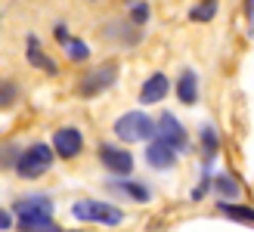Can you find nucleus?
Listing matches in <instances>:
<instances>
[{
    "instance_id": "1",
    "label": "nucleus",
    "mask_w": 254,
    "mask_h": 232,
    "mask_svg": "<svg viewBox=\"0 0 254 232\" xmlns=\"http://www.w3.org/2000/svg\"><path fill=\"white\" fill-rule=\"evenodd\" d=\"M112 130H115V136L121 139V143H139V139H155V121L149 118L146 112H124L121 118L112 124Z\"/></svg>"
},
{
    "instance_id": "2",
    "label": "nucleus",
    "mask_w": 254,
    "mask_h": 232,
    "mask_svg": "<svg viewBox=\"0 0 254 232\" xmlns=\"http://www.w3.org/2000/svg\"><path fill=\"white\" fill-rule=\"evenodd\" d=\"M115 81H118V62L109 59V62H103V65L84 71L74 90H78L81 99H93V96H99V93H106L109 87H115Z\"/></svg>"
},
{
    "instance_id": "3",
    "label": "nucleus",
    "mask_w": 254,
    "mask_h": 232,
    "mask_svg": "<svg viewBox=\"0 0 254 232\" xmlns=\"http://www.w3.org/2000/svg\"><path fill=\"white\" fill-rule=\"evenodd\" d=\"M71 214L74 220H84V223H103V226H118L124 223V211L115 208V204H106V201H96V198H81L71 204Z\"/></svg>"
},
{
    "instance_id": "4",
    "label": "nucleus",
    "mask_w": 254,
    "mask_h": 232,
    "mask_svg": "<svg viewBox=\"0 0 254 232\" xmlns=\"http://www.w3.org/2000/svg\"><path fill=\"white\" fill-rule=\"evenodd\" d=\"M53 146H47V143H31L28 149H25L19 155V161H16V176L22 179H37V176H44L50 171V164H53Z\"/></svg>"
},
{
    "instance_id": "5",
    "label": "nucleus",
    "mask_w": 254,
    "mask_h": 232,
    "mask_svg": "<svg viewBox=\"0 0 254 232\" xmlns=\"http://www.w3.org/2000/svg\"><path fill=\"white\" fill-rule=\"evenodd\" d=\"M155 139H161L164 146H171L177 155L189 149V133H186V127L177 121V115H171V112H164L161 118L155 121Z\"/></svg>"
},
{
    "instance_id": "6",
    "label": "nucleus",
    "mask_w": 254,
    "mask_h": 232,
    "mask_svg": "<svg viewBox=\"0 0 254 232\" xmlns=\"http://www.w3.org/2000/svg\"><path fill=\"white\" fill-rule=\"evenodd\" d=\"M99 164H103L115 179H127L133 174V155L127 149H121V146H112V143L99 146Z\"/></svg>"
},
{
    "instance_id": "7",
    "label": "nucleus",
    "mask_w": 254,
    "mask_h": 232,
    "mask_svg": "<svg viewBox=\"0 0 254 232\" xmlns=\"http://www.w3.org/2000/svg\"><path fill=\"white\" fill-rule=\"evenodd\" d=\"M16 220H37V217H53V198L47 192H31L16 201Z\"/></svg>"
},
{
    "instance_id": "8",
    "label": "nucleus",
    "mask_w": 254,
    "mask_h": 232,
    "mask_svg": "<svg viewBox=\"0 0 254 232\" xmlns=\"http://www.w3.org/2000/svg\"><path fill=\"white\" fill-rule=\"evenodd\" d=\"M53 152L59 155V158H65V161H71V158H78V155L84 152V136H81V130L78 127H59V130L53 133Z\"/></svg>"
},
{
    "instance_id": "9",
    "label": "nucleus",
    "mask_w": 254,
    "mask_h": 232,
    "mask_svg": "<svg viewBox=\"0 0 254 232\" xmlns=\"http://www.w3.org/2000/svg\"><path fill=\"white\" fill-rule=\"evenodd\" d=\"M103 37L106 41H115V44H124V47H133L143 37V28H136L130 19H109L103 25Z\"/></svg>"
},
{
    "instance_id": "10",
    "label": "nucleus",
    "mask_w": 254,
    "mask_h": 232,
    "mask_svg": "<svg viewBox=\"0 0 254 232\" xmlns=\"http://www.w3.org/2000/svg\"><path fill=\"white\" fill-rule=\"evenodd\" d=\"M168 90H171L168 74H164V71H152L143 81V87H139V102H143V106H155V102H161L164 96H168Z\"/></svg>"
},
{
    "instance_id": "11",
    "label": "nucleus",
    "mask_w": 254,
    "mask_h": 232,
    "mask_svg": "<svg viewBox=\"0 0 254 232\" xmlns=\"http://www.w3.org/2000/svg\"><path fill=\"white\" fill-rule=\"evenodd\" d=\"M146 164L155 167V171H174L177 152H174L171 146H164L161 139H152V143L146 146Z\"/></svg>"
},
{
    "instance_id": "12",
    "label": "nucleus",
    "mask_w": 254,
    "mask_h": 232,
    "mask_svg": "<svg viewBox=\"0 0 254 232\" xmlns=\"http://www.w3.org/2000/svg\"><path fill=\"white\" fill-rule=\"evenodd\" d=\"M177 99L183 106H195L198 102V71L195 68H183L177 77Z\"/></svg>"
},
{
    "instance_id": "13",
    "label": "nucleus",
    "mask_w": 254,
    "mask_h": 232,
    "mask_svg": "<svg viewBox=\"0 0 254 232\" xmlns=\"http://www.w3.org/2000/svg\"><path fill=\"white\" fill-rule=\"evenodd\" d=\"M109 189H115L118 195L130 198V201H139V204H146L152 198L149 195V186L146 183H136V179H115V176H109Z\"/></svg>"
},
{
    "instance_id": "14",
    "label": "nucleus",
    "mask_w": 254,
    "mask_h": 232,
    "mask_svg": "<svg viewBox=\"0 0 254 232\" xmlns=\"http://www.w3.org/2000/svg\"><path fill=\"white\" fill-rule=\"evenodd\" d=\"M25 44H28V47H25V56H28V62H31L34 68H44L47 74H59V65L41 50V44H37L34 34H28V41H25Z\"/></svg>"
},
{
    "instance_id": "15",
    "label": "nucleus",
    "mask_w": 254,
    "mask_h": 232,
    "mask_svg": "<svg viewBox=\"0 0 254 232\" xmlns=\"http://www.w3.org/2000/svg\"><path fill=\"white\" fill-rule=\"evenodd\" d=\"M217 211H220L223 217H230V220H236V223H248V226H254V208H245V204H233V201H220Z\"/></svg>"
},
{
    "instance_id": "16",
    "label": "nucleus",
    "mask_w": 254,
    "mask_h": 232,
    "mask_svg": "<svg viewBox=\"0 0 254 232\" xmlns=\"http://www.w3.org/2000/svg\"><path fill=\"white\" fill-rule=\"evenodd\" d=\"M211 192L220 201H226V198H239V195H242V186H239L233 176H217V179H211Z\"/></svg>"
},
{
    "instance_id": "17",
    "label": "nucleus",
    "mask_w": 254,
    "mask_h": 232,
    "mask_svg": "<svg viewBox=\"0 0 254 232\" xmlns=\"http://www.w3.org/2000/svg\"><path fill=\"white\" fill-rule=\"evenodd\" d=\"M220 152V136H217V130H214L211 124H205L201 127V155H205V171H208V164H211V158Z\"/></svg>"
},
{
    "instance_id": "18",
    "label": "nucleus",
    "mask_w": 254,
    "mask_h": 232,
    "mask_svg": "<svg viewBox=\"0 0 254 232\" xmlns=\"http://www.w3.org/2000/svg\"><path fill=\"white\" fill-rule=\"evenodd\" d=\"M16 226L22 232H62L56 223H53V217H37V220H16Z\"/></svg>"
},
{
    "instance_id": "19",
    "label": "nucleus",
    "mask_w": 254,
    "mask_h": 232,
    "mask_svg": "<svg viewBox=\"0 0 254 232\" xmlns=\"http://www.w3.org/2000/svg\"><path fill=\"white\" fill-rule=\"evenodd\" d=\"M217 0H201V3H195L192 9H189V22H211L214 16H217Z\"/></svg>"
},
{
    "instance_id": "20",
    "label": "nucleus",
    "mask_w": 254,
    "mask_h": 232,
    "mask_svg": "<svg viewBox=\"0 0 254 232\" xmlns=\"http://www.w3.org/2000/svg\"><path fill=\"white\" fill-rule=\"evenodd\" d=\"M62 53H65L71 62H84V59H90V47L84 41H78V37H68V41L62 44Z\"/></svg>"
},
{
    "instance_id": "21",
    "label": "nucleus",
    "mask_w": 254,
    "mask_h": 232,
    "mask_svg": "<svg viewBox=\"0 0 254 232\" xmlns=\"http://www.w3.org/2000/svg\"><path fill=\"white\" fill-rule=\"evenodd\" d=\"M130 22L136 25V28H143V25L149 22V3L146 0H130Z\"/></svg>"
},
{
    "instance_id": "22",
    "label": "nucleus",
    "mask_w": 254,
    "mask_h": 232,
    "mask_svg": "<svg viewBox=\"0 0 254 232\" xmlns=\"http://www.w3.org/2000/svg\"><path fill=\"white\" fill-rule=\"evenodd\" d=\"M19 84H12V81H3L0 84V109H6V106H12V102L19 99Z\"/></svg>"
},
{
    "instance_id": "23",
    "label": "nucleus",
    "mask_w": 254,
    "mask_h": 232,
    "mask_svg": "<svg viewBox=\"0 0 254 232\" xmlns=\"http://www.w3.org/2000/svg\"><path fill=\"white\" fill-rule=\"evenodd\" d=\"M53 34H56V41H59V44H65L68 37H71V34H68V25H62V22H56V28H53Z\"/></svg>"
},
{
    "instance_id": "24",
    "label": "nucleus",
    "mask_w": 254,
    "mask_h": 232,
    "mask_svg": "<svg viewBox=\"0 0 254 232\" xmlns=\"http://www.w3.org/2000/svg\"><path fill=\"white\" fill-rule=\"evenodd\" d=\"M6 229H12V217L6 211H0V232H6Z\"/></svg>"
},
{
    "instance_id": "25",
    "label": "nucleus",
    "mask_w": 254,
    "mask_h": 232,
    "mask_svg": "<svg viewBox=\"0 0 254 232\" xmlns=\"http://www.w3.org/2000/svg\"><path fill=\"white\" fill-rule=\"evenodd\" d=\"M68 232H87V229H68Z\"/></svg>"
}]
</instances>
